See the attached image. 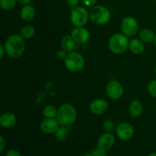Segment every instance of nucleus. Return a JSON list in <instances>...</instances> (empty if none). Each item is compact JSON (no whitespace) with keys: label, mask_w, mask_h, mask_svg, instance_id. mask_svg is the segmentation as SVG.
<instances>
[{"label":"nucleus","mask_w":156,"mask_h":156,"mask_svg":"<svg viewBox=\"0 0 156 156\" xmlns=\"http://www.w3.org/2000/svg\"><path fill=\"white\" fill-rule=\"evenodd\" d=\"M108 103L102 98L93 100L89 105L90 111L94 115H101L108 109Z\"/></svg>","instance_id":"f8f14e48"},{"label":"nucleus","mask_w":156,"mask_h":156,"mask_svg":"<svg viewBox=\"0 0 156 156\" xmlns=\"http://www.w3.org/2000/svg\"><path fill=\"white\" fill-rule=\"evenodd\" d=\"M66 3L69 5L73 8L78 6L79 3V0H66Z\"/></svg>","instance_id":"7c9ffc66"},{"label":"nucleus","mask_w":156,"mask_h":156,"mask_svg":"<svg viewBox=\"0 0 156 156\" xmlns=\"http://www.w3.org/2000/svg\"><path fill=\"white\" fill-rule=\"evenodd\" d=\"M82 3L88 7H93L98 2V0H81Z\"/></svg>","instance_id":"bb28decb"},{"label":"nucleus","mask_w":156,"mask_h":156,"mask_svg":"<svg viewBox=\"0 0 156 156\" xmlns=\"http://www.w3.org/2000/svg\"><path fill=\"white\" fill-rule=\"evenodd\" d=\"M129 44L127 36L123 33H117L111 37L108 41V47L113 53L121 54L127 50Z\"/></svg>","instance_id":"7ed1b4c3"},{"label":"nucleus","mask_w":156,"mask_h":156,"mask_svg":"<svg viewBox=\"0 0 156 156\" xmlns=\"http://www.w3.org/2000/svg\"><path fill=\"white\" fill-rule=\"evenodd\" d=\"M140 40L143 42L146 43V44H149V43L153 42L155 40V33L152 30L149 28H144L143 30H140V34H139Z\"/></svg>","instance_id":"6ab92c4d"},{"label":"nucleus","mask_w":156,"mask_h":156,"mask_svg":"<svg viewBox=\"0 0 156 156\" xmlns=\"http://www.w3.org/2000/svg\"><path fill=\"white\" fill-rule=\"evenodd\" d=\"M5 53H6L5 47H4V46L1 45V46H0V59H2V58L4 57Z\"/></svg>","instance_id":"2f4dec72"},{"label":"nucleus","mask_w":156,"mask_h":156,"mask_svg":"<svg viewBox=\"0 0 156 156\" xmlns=\"http://www.w3.org/2000/svg\"><path fill=\"white\" fill-rule=\"evenodd\" d=\"M155 2H156V0H155Z\"/></svg>","instance_id":"4c0bfd02"},{"label":"nucleus","mask_w":156,"mask_h":156,"mask_svg":"<svg viewBox=\"0 0 156 156\" xmlns=\"http://www.w3.org/2000/svg\"><path fill=\"white\" fill-rule=\"evenodd\" d=\"M82 156H91V153H85V154H84Z\"/></svg>","instance_id":"f704fd0d"},{"label":"nucleus","mask_w":156,"mask_h":156,"mask_svg":"<svg viewBox=\"0 0 156 156\" xmlns=\"http://www.w3.org/2000/svg\"><path fill=\"white\" fill-rule=\"evenodd\" d=\"M76 118L77 111L75 107L71 104H63L58 108L56 119L61 126H71L76 122Z\"/></svg>","instance_id":"f03ea898"},{"label":"nucleus","mask_w":156,"mask_h":156,"mask_svg":"<svg viewBox=\"0 0 156 156\" xmlns=\"http://www.w3.org/2000/svg\"><path fill=\"white\" fill-rule=\"evenodd\" d=\"M90 20L98 25H104L111 19V12L103 5H94L89 11Z\"/></svg>","instance_id":"20e7f679"},{"label":"nucleus","mask_w":156,"mask_h":156,"mask_svg":"<svg viewBox=\"0 0 156 156\" xmlns=\"http://www.w3.org/2000/svg\"><path fill=\"white\" fill-rule=\"evenodd\" d=\"M56 55H57V57L59 58V59H62V60H65V59L66 58L67 55H68V53L66 51H65L64 50H58L57 53H56Z\"/></svg>","instance_id":"cd10ccee"},{"label":"nucleus","mask_w":156,"mask_h":156,"mask_svg":"<svg viewBox=\"0 0 156 156\" xmlns=\"http://www.w3.org/2000/svg\"><path fill=\"white\" fill-rule=\"evenodd\" d=\"M30 1H31V0H17V2H18L23 5L29 4V3L30 2Z\"/></svg>","instance_id":"473e14b6"},{"label":"nucleus","mask_w":156,"mask_h":156,"mask_svg":"<svg viewBox=\"0 0 156 156\" xmlns=\"http://www.w3.org/2000/svg\"><path fill=\"white\" fill-rule=\"evenodd\" d=\"M155 74L156 75V64H155Z\"/></svg>","instance_id":"e433bc0d"},{"label":"nucleus","mask_w":156,"mask_h":156,"mask_svg":"<svg viewBox=\"0 0 156 156\" xmlns=\"http://www.w3.org/2000/svg\"><path fill=\"white\" fill-rule=\"evenodd\" d=\"M17 123V117L13 113L5 112L0 116V126L5 129L13 127Z\"/></svg>","instance_id":"4468645a"},{"label":"nucleus","mask_w":156,"mask_h":156,"mask_svg":"<svg viewBox=\"0 0 156 156\" xmlns=\"http://www.w3.org/2000/svg\"><path fill=\"white\" fill-rule=\"evenodd\" d=\"M5 140L4 137H3L2 136H0V152H1V153H2V152H4V149L5 148Z\"/></svg>","instance_id":"c756f323"},{"label":"nucleus","mask_w":156,"mask_h":156,"mask_svg":"<svg viewBox=\"0 0 156 156\" xmlns=\"http://www.w3.org/2000/svg\"><path fill=\"white\" fill-rule=\"evenodd\" d=\"M4 47L6 54L12 59H16L22 56L26 46L24 40L20 35L12 34L6 39Z\"/></svg>","instance_id":"f257e3e1"},{"label":"nucleus","mask_w":156,"mask_h":156,"mask_svg":"<svg viewBox=\"0 0 156 156\" xmlns=\"http://www.w3.org/2000/svg\"><path fill=\"white\" fill-rule=\"evenodd\" d=\"M147 156H156V152H152V153L149 154Z\"/></svg>","instance_id":"72a5a7b5"},{"label":"nucleus","mask_w":156,"mask_h":156,"mask_svg":"<svg viewBox=\"0 0 156 156\" xmlns=\"http://www.w3.org/2000/svg\"><path fill=\"white\" fill-rule=\"evenodd\" d=\"M71 35L76 43L84 44L88 42L90 39V33L84 27H75L72 30Z\"/></svg>","instance_id":"9d476101"},{"label":"nucleus","mask_w":156,"mask_h":156,"mask_svg":"<svg viewBox=\"0 0 156 156\" xmlns=\"http://www.w3.org/2000/svg\"><path fill=\"white\" fill-rule=\"evenodd\" d=\"M147 90L149 94L152 97L156 98V79H154V80L149 82V83L148 84Z\"/></svg>","instance_id":"393cba45"},{"label":"nucleus","mask_w":156,"mask_h":156,"mask_svg":"<svg viewBox=\"0 0 156 156\" xmlns=\"http://www.w3.org/2000/svg\"><path fill=\"white\" fill-rule=\"evenodd\" d=\"M120 28L123 34L127 37H133L138 32L139 24L133 17L127 16L122 20Z\"/></svg>","instance_id":"0eeeda50"},{"label":"nucleus","mask_w":156,"mask_h":156,"mask_svg":"<svg viewBox=\"0 0 156 156\" xmlns=\"http://www.w3.org/2000/svg\"><path fill=\"white\" fill-rule=\"evenodd\" d=\"M129 112L131 117H134V118L140 117L142 112H143V105H142L141 101L137 99L133 100L129 104Z\"/></svg>","instance_id":"dca6fc26"},{"label":"nucleus","mask_w":156,"mask_h":156,"mask_svg":"<svg viewBox=\"0 0 156 156\" xmlns=\"http://www.w3.org/2000/svg\"><path fill=\"white\" fill-rule=\"evenodd\" d=\"M17 0H0V6L3 10H12L16 5Z\"/></svg>","instance_id":"5701e85b"},{"label":"nucleus","mask_w":156,"mask_h":156,"mask_svg":"<svg viewBox=\"0 0 156 156\" xmlns=\"http://www.w3.org/2000/svg\"><path fill=\"white\" fill-rule=\"evenodd\" d=\"M154 44H155V46L156 47V33H155V40H154Z\"/></svg>","instance_id":"c9c22d12"},{"label":"nucleus","mask_w":156,"mask_h":156,"mask_svg":"<svg viewBox=\"0 0 156 156\" xmlns=\"http://www.w3.org/2000/svg\"><path fill=\"white\" fill-rule=\"evenodd\" d=\"M55 136H56V139L58 141H64V140H66L69 136V129L65 126H59L56 132L55 133Z\"/></svg>","instance_id":"412c9836"},{"label":"nucleus","mask_w":156,"mask_h":156,"mask_svg":"<svg viewBox=\"0 0 156 156\" xmlns=\"http://www.w3.org/2000/svg\"><path fill=\"white\" fill-rule=\"evenodd\" d=\"M91 156H107V150L97 146L91 152Z\"/></svg>","instance_id":"a878e982"},{"label":"nucleus","mask_w":156,"mask_h":156,"mask_svg":"<svg viewBox=\"0 0 156 156\" xmlns=\"http://www.w3.org/2000/svg\"><path fill=\"white\" fill-rule=\"evenodd\" d=\"M115 143V137L111 133H106L102 134L98 140V146L104 149H111Z\"/></svg>","instance_id":"ddd939ff"},{"label":"nucleus","mask_w":156,"mask_h":156,"mask_svg":"<svg viewBox=\"0 0 156 156\" xmlns=\"http://www.w3.org/2000/svg\"><path fill=\"white\" fill-rule=\"evenodd\" d=\"M102 127H103V129L106 133H111L114 127V122L111 120H110V119H107V120H105L103 122Z\"/></svg>","instance_id":"b1692460"},{"label":"nucleus","mask_w":156,"mask_h":156,"mask_svg":"<svg viewBox=\"0 0 156 156\" xmlns=\"http://www.w3.org/2000/svg\"><path fill=\"white\" fill-rule=\"evenodd\" d=\"M143 43L144 42H143L141 40L136 39V38L132 39L131 41H129V50L136 55L141 54V53H143L145 50V45Z\"/></svg>","instance_id":"f3484780"},{"label":"nucleus","mask_w":156,"mask_h":156,"mask_svg":"<svg viewBox=\"0 0 156 156\" xmlns=\"http://www.w3.org/2000/svg\"><path fill=\"white\" fill-rule=\"evenodd\" d=\"M59 127V123L57 119L46 118L40 123V129L43 133L47 134H53Z\"/></svg>","instance_id":"9b49d317"},{"label":"nucleus","mask_w":156,"mask_h":156,"mask_svg":"<svg viewBox=\"0 0 156 156\" xmlns=\"http://www.w3.org/2000/svg\"><path fill=\"white\" fill-rule=\"evenodd\" d=\"M35 34V28L30 24H27L21 27L19 35L24 40H28L33 37Z\"/></svg>","instance_id":"aec40b11"},{"label":"nucleus","mask_w":156,"mask_h":156,"mask_svg":"<svg viewBox=\"0 0 156 156\" xmlns=\"http://www.w3.org/2000/svg\"><path fill=\"white\" fill-rule=\"evenodd\" d=\"M57 111L53 105H47L43 109V114L46 118H55L57 116Z\"/></svg>","instance_id":"4be33fe9"},{"label":"nucleus","mask_w":156,"mask_h":156,"mask_svg":"<svg viewBox=\"0 0 156 156\" xmlns=\"http://www.w3.org/2000/svg\"><path fill=\"white\" fill-rule=\"evenodd\" d=\"M106 93L112 100H118L123 94V87L116 80H112L108 83L106 86Z\"/></svg>","instance_id":"6e6552de"},{"label":"nucleus","mask_w":156,"mask_h":156,"mask_svg":"<svg viewBox=\"0 0 156 156\" xmlns=\"http://www.w3.org/2000/svg\"><path fill=\"white\" fill-rule=\"evenodd\" d=\"M64 62L69 71L78 73L83 69L85 66V59L81 53L72 51L68 53Z\"/></svg>","instance_id":"39448f33"},{"label":"nucleus","mask_w":156,"mask_h":156,"mask_svg":"<svg viewBox=\"0 0 156 156\" xmlns=\"http://www.w3.org/2000/svg\"><path fill=\"white\" fill-rule=\"evenodd\" d=\"M76 43V42L73 39L71 34L65 35V36L62 37V40H61V47H62V50H64L69 53L70 52L73 51Z\"/></svg>","instance_id":"a211bd4d"},{"label":"nucleus","mask_w":156,"mask_h":156,"mask_svg":"<svg viewBox=\"0 0 156 156\" xmlns=\"http://www.w3.org/2000/svg\"><path fill=\"white\" fill-rule=\"evenodd\" d=\"M20 15H21V18L23 21H30L34 18L35 15H36V10L31 5H24L21 8Z\"/></svg>","instance_id":"2eb2a0df"},{"label":"nucleus","mask_w":156,"mask_h":156,"mask_svg":"<svg viewBox=\"0 0 156 156\" xmlns=\"http://www.w3.org/2000/svg\"><path fill=\"white\" fill-rule=\"evenodd\" d=\"M116 133L117 137L121 140H129L133 136L134 127L132 124L127 122H123L117 125L116 128Z\"/></svg>","instance_id":"1a4fd4ad"},{"label":"nucleus","mask_w":156,"mask_h":156,"mask_svg":"<svg viewBox=\"0 0 156 156\" xmlns=\"http://www.w3.org/2000/svg\"><path fill=\"white\" fill-rule=\"evenodd\" d=\"M89 18V12L85 8L78 5L72 9L70 20L75 27H84Z\"/></svg>","instance_id":"423d86ee"},{"label":"nucleus","mask_w":156,"mask_h":156,"mask_svg":"<svg viewBox=\"0 0 156 156\" xmlns=\"http://www.w3.org/2000/svg\"><path fill=\"white\" fill-rule=\"evenodd\" d=\"M5 156H21V155L16 149H10L8 151Z\"/></svg>","instance_id":"c85d7f7f"}]
</instances>
